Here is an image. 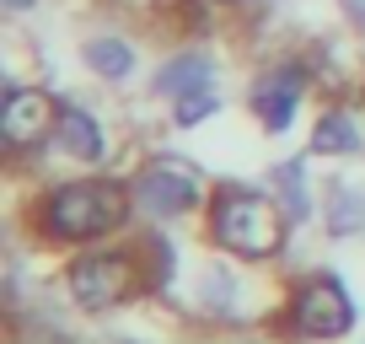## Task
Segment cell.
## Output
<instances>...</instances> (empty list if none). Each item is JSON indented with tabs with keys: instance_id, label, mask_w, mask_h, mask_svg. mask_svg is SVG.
<instances>
[{
	"instance_id": "30bf717a",
	"label": "cell",
	"mask_w": 365,
	"mask_h": 344,
	"mask_svg": "<svg viewBox=\"0 0 365 344\" xmlns=\"http://www.w3.org/2000/svg\"><path fill=\"white\" fill-rule=\"evenodd\" d=\"M220 54H210V49H178V54H167L156 65V76H150V97H161V103H178V97L199 92V86H220Z\"/></svg>"
},
{
	"instance_id": "ba28073f",
	"label": "cell",
	"mask_w": 365,
	"mask_h": 344,
	"mask_svg": "<svg viewBox=\"0 0 365 344\" xmlns=\"http://www.w3.org/2000/svg\"><path fill=\"white\" fill-rule=\"evenodd\" d=\"M48 151H59L65 161H76L81 172H103L108 161H113V135H108V124H103L97 108H86L81 97H59Z\"/></svg>"
},
{
	"instance_id": "4fadbf2b",
	"label": "cell",
	"mask_w": 365,
	"mask_h": 344,
	"mask_svg": "<svg viewBox=\"0 0 365 344\" xmlns=\"http://www.w3.org/2000/svg\"><path fill=\"white\" fill-rule=\"evenodd\" d=\"M322 226H328V237H360L365 231V188L333 178L322 188Z\"/></svg>"
},
{
	"instance_id": "ac0fdd59",
	"label": "cell",
	"mask_w": 365,
	"mask_h": 344,
	"mask_svg": "<svg viewBox=\"0 0 365 344\" xmlns=\"http://www.w3.org/2000/svg\"><path fill=\"white\" fill-rule=\"evenodd\" d=\"M349 6V16H354V27H365V0H344Z\"/></svg>"
},
{
	"instance_id": "52a82bcc",
	"label": "cell",
	"mask_w": 365,
	"mask_h": 344,
	"mask_svg": "<svg viewBox=\"0 0 365 344\" xmlns=\"http://www.w3.org/2000/svg\"><path fill=\"white\" fill-rule=\"evenodd\" d=\"M54 108H59L54 92L6 76V86H0V146H6V161H22V156H33V151H48Z\"/></svg>"
},
{
	"instance_id": "7a4b0ae2",
	"label": "cell",
	"mask_w": 365,
	"mask_h": 344,
	"mask_svg": "<svg viewBox=\"0 0 365 344\" xmlns=\"http://www.w3.org/2000/svg\"><path fill=\"white\" fill-rule=\"evenodd\" d=\"M199 226H205L210 248L220 258H237V264H274L290 248V231H296L279 210V199L252 183H215Z\"/></svg>"
},
{
	"instance_id": "8992f818",
	"label": "cell",
	"mask_w": 365,
	"mask_h": 344,
	"mask_svg": "<svg viewBox=\"0 0 365 344\" xmlns=\"http://www.w3.org/2000/svg\"><path fill=\"white\" fill-rule=\"evenodd\" d=\"M312 86H317V70H312V59L301 49L285 59H269L247 81V113L258 118L263 135H290L307 97H312Z\"/></svg>"
},
{
	"instance_id": "5bb4252c",
	"label": "cell",
	"mask_w": 365,
	"mask_h": 344,
	"mask_svg": "<svg viewBox=\"0 0 365 344\" xmlns=\"http://www.w3.org/2000/svg\"><path fill=\"white\" fill-rule=\"evenodd\" d=\"M220 108H226L220 86H199V92H188V97H178V103H167V118H172V129H199V124H210Z\"/></svg>"
},
{
	"instance_id": "5b68a950",
	"label": "cell",
	"mask_w": 365,
	"mask_h": 344,
	"mask_svg": "<svg viewBox=\"0 0 365 344\" xmlns=\"http://www.w3.org/2000/svg\"><path fill=\"white\" fill-rule=\"evenodd\" d=\"M210 178L194 167L188 156H172V151H150L129 167V194H135L140 221L150 226H172V221L205 216L210 205Z\"/></svg>"
},
{
	"instance_id": "9a60e30c",
	"label": "cell",
	"mask_w": 365,
	"mask_h": 344,
	"mask_svg": "<svg viewBox=\"0 0 365 344\" xmlns=\"http://www.w3.org/2000/svg\"><path fill=\"white\" fill-rule=\"evenodd\" d=\"M199 301H205L215 318H237V275L220 264H210L205 275H199Z\"/></svg>"
},
{
	"instance_id": "7c38bea8",
	"label": "cell",
	"mask_w": 365,
	"mask_h": 344,
	"mask_svg": "<svg viewBox=\"0 0 365 344\" xmlns=\"http://www.w3.org/2000/svg\"><path fill=\"white\" fill-rule=\"evenodd\" d=\"M269 194L279 199V210H285V221H290V226H307V221L317 216L307 156H285V161H274V172H269Z\"/></svg>"
},
{
	"instance_id": "277c9868",
	"label": "cell",
	"mask_w": 365,
	"mask_h": 344,
	"mask_svg": "<svg viewBox=\"0 0 365 344\" xmlns=\"http://www.w3.org/2000/svg\"><path fill=\"white\" fill-rule=\"evenodd\" d=\"M354 323H360V301L333 269H312V275L290 280L285 301L274 312V328L296 344H333L354 333Z\"/></svg>"
},
{
	"instance_id": "3957f363",
	"label": "cell",
	"mask_w": 365,
	"mask_h": 344,
	"mask_svg": "<svg viewBox=\"0 0 365 344\" xmlns=\"http://www.w3.org/2000/svg\"><path fill=\"white\" fill-rule=\"evenodd\" d=\"M59 285H65L70 307L86 312V318H108V312L150 296V275H145V258H140L135 237L76 248L65 258V269H59Z\"/></svg>"
},
{
	"instance_id": "e0dca14e",
	"label": "cell",
	"mask_w": 365,
	"mask_h": 344,
	"mask_svg": "<svg viewBox=\"0 0 365 344\" xmlns=\"http://www.w3.org/2000/svg\"><path fill=\"white\" fill-rule=\"evenodd\" d=\"M0 6H6V11H11V16H27V11H38L43 0H0Z\"/></svg>"
},
{
	"instance_id": "9c48e42d",
	"label": "cell",
	"mask_w": 365,
	"mask_h": 344,
	"mask_svg": "<svg viewBox=\"0 0 365 344\" xmlns=\"http://www.w3.org/2000/svg\"><path fill=\"white\" fill-rule=\"evenodd\" d=\"M307 156H328V161H354L365 156V108L354 97H333L307 135Z\"/></svg>"
},
{
	"instance_id": "2e32d148",
	"label": "cell",
	"mask_w": 365,
	"mask_h": 344,
	"mask_svg": "<svg viewBox=\"0 0 365 344\" xmlns=\"http://www.w3.org/2000/svg\"><path fill=\"white\" fill-rule=\"evenodd\" d=\"M103 6H113V11H135V16H156V11H172L178 0H103Z\"/></svg>"
},
{
	"instance_id": "6da1fadb",
	"label": "cell",
	"mask_w": 365,
	"mask_h": 344,
	"mask_svg": "<svg viewBox=\"0 0 365 344\" xmlns=\"http://www.w3.org/2000/svg\"><path fill=\"white\" fill-rule=\"evenodd\" d=\"M140 221L129 178L118 172H76V178H54L33 194L27 205V226L43 248L76 253L97 248V242H118Z\"/></svg>"
},
{
	"instance_id": "d6986e66",
	"label": "cell",
	"mask_w": 365,
	"mask_h": 344,
	"mask_svg": "<svg viewBox=\"0 0 365 344\" xmlns=\"http://www.w3.org/2000/svg\"><path fill=\"white\" fill-rule=\"evenodd\" d=\"M258 6H269V0H258Z\"/></svg>"
},
{
	"instance_id": "8fae6325",
	"label": "cell",
	"mask_w": 365,
	"mask_h": 344,
	"mask_svg": "<svg viewBox=\"0 0 365 344\" xmlns=\"http://www.w3.org/2000/svg\"><path fill=\"white\" fill-rule=\"evenodd\" d=\"M81 65H86V76L103 81V86H129V81L140 76V49H135L129 33L103 27V33L81 38Z\"/></svg>"
}]
</instances>
